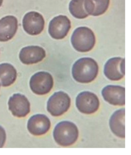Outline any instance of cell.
Segmentation results:
<instances>
[{"instance_id":"6da1fadb","label":"cell","mask_w":131,"mask_h":155,"mask_svg":"<svg viewBox=\"0 0 131 155\" xmlns=\"http://www.w3.org/2000/svg\"><path fill=\"white\" fill-rule=\"evenodd\" d=\"M99 70L96 61L90 57H84L79 59L73 64L72 75L78 82L88 84L96 78Z\"/></svg>"},{"instance_id":"7a4b0ae2","label":"cell","mask_w":131,"mask_h":155,"mask_svg":"<svg viewBox=\"0 0 131 155\" xmlns=\"http://www.w3.org/2000/svg\"><path fill=\"white\" fill-rule=\"evenodd\" d=\"M78 129L74 123L64 120L56 125L53 132V137L56 143L63 147L74 144L78 139Z\"/></svg>"},{"instance_id":"3957f363","label":"cell","mask_w":131,"mask_h":155,"mask_svg":"<svg viewBox=\"0 0 131 155\" xmlns=\"http://www.w3.org/2000/svg\"><path fill=\"white\" fill-rule=\"evenodd\" d=\"M72 45L76 51L80 52H87L91 51L96 44L94 33L90 28L80 27L76 28L72 35Z\"/></svg>"},{"instance_id":"277c9868","label":"cell","mask_w":131,"mask_h":155,"mask_svg":"<svg viewBox=\"0 0 131 155\" xmlns=\"http://www.w3.org/2000/svg\"><path fill=\"white\" fill-rule=\"evenodd\" d=\"M71 102V99L67 93L62 91L56 92L47 101V111L55 117L62 116L69 110Z\"/></svg>"},{"instance_id":"5b68a950","label":"cell","mask_w":131,"mask_h":155,"mask_svg":"<svg viewBox=\"0 0 131 155\" xmlns=\"http://www.w3.org/2000/svg\"><path fill=\"white\" fill-rule=\"evenodd\" d=\"M54 86V79L51 74L47 72L40 71L31 77L30 87L33 92L42 95L50 92Z\"/></svg>"},{"instance_id":"8992f818","label":"cell","mask_w":131,"mask_h":155,"mask_svg":"<svg viewBox=\"0 0 131 155\" xmlns=\"http://www.w3.org/2000/svg\"><path fill=\"white\" fill-rule=\"evenodd\" d=\"M76 106L80 112L90 114L96 113L100 107V101L96 94L89 91L80 93L77 96Z\"/></svg>"},{"instance_id":"52a82bcc","label":"cell","mask_w":131,"mask_h":155,"mask_svg":"<svg viewBox=\"0 0 131 155\" xmlns=\"http://www.w3.org/2000/svg\"><path fill=\"white\" fill-rule=\"evenodd\" d=\"M71 27V21L65 15H59L50 21L49 33L52 38L62 39L67 35Z\"/></svg>"},{"instance_id":"ba28073f","label":"cell","mask_w":131,"mask_h":155,"mask_svg":"<svg viewBox=\"0 0 131 155\" xmlns=\"http://www.w3.org/2000/svg\"><path fill=\"white\" fill-rule=\"evenodd\" d=\"M22 24L24 31L27 34L36 35L41 34L44 30L45 21L41 14L32 11L24 16Z\"/></svg>"},{"instance_id":"9c48e42d","label":"cell","mask_w":131,"mask_h":155,"mask_svg":"<svg viewBox=\"0 0 131 155\" xmlns=\"http://www.w3.org/2000/svg\"><path fill=\"white\" fill-rule=\"evenodd\" d=\"M104 74L111 81L121 80L125 75V59L121 57H113L105 64Z\"/></svg>"},{"instance_id":"30bf717a","label":"cell","mask_w":131,"mask_h":155,"mask_svg":"<svg viewBox=\"0 0 131 155\" xmlns=\"http://www.w3.org/2000/svg\"><path fill=\"white\" fill-rule=\"evenodd\" d=\"M8 108L14 116L24 117L30 112V103L25 96L19 93L13 94L8 102Z\"/></svg>"},{"instance_id":"8fae6325","label":"cell","mask_w":131,"mask_h":155,"mask_svg":"<svg viewBox=\"0 0 131 155\" xmlns=\"http://www.w3.org/2000/svg\"><path fill=\"white\" fill-rule=\"evenodd\" d=\"M125 87L119 85H109L105 87L102 94L106 101L114 106H123L125 104Z\"/></svg>"},{"instance_id":"7c38bea8","label":"cell","mask_w":131,"mask_h":155,"mask_svg":"<svg viewBox=\"0 0 131 155\" xmlns=\"http://www.w3.org/2000/svg\"><path fill=\"white\" fill-rule=\"evenodd\" d=\"M51 127L50 119L45 115L37 114L29 119L27 123V129L30 133L35 136L46 134Z\"/></svg>"},{"instance_id":"4fadbf2b","label":"cell","mask_w":131,"mask_h":155,"mask_svg":"<svg viewBox=\"0 0 131 155\" xmlns=\"http://www.w3.org/2000/svg\"><path fill=\"white\" fill-rule=\"evenodd\" d=\"M46 57V52L42 47L30 46L24 47L20 51L19 58L24 64H37L41 61Z\"/></svg>"},{"instance_id":"5bb4252c","label":"cell","mask_w":131,"mask_h":155,"mask_svg":"<svg viewBox=\"0 0 131 155\" xmlns=\"http://www.w3.org/2000/svg\"><path fill=\"white\" fill-rule=\"evenodd\" d=\"M18 29V21L15 17L8 15L0 20V41L11 40Z\"/></svg>"},{"instance_id":"9a60e30c","label":"cell","mask_w":131,"mask_h":155,"mask_svg":"<svg viewBox=\"0 0 131 155\" xmlns=\"http://www.w3.org/2000/svg\"><path fill=\"white\" fill-rule=\"evenodd\" d=\"M109 125L112 133L117 137L125 138V109L116 110L111 116Z\"/></svg>"},{"instance_id":"2e32d148","label":"cell","mask_w":131,"mask_h":155,"mask_svg":"<svg viewBox=\"0 0 131 155\" xmlns=\"http://www.w3.org/2000/svg\"><path fill=\"white\" fill-rule=\"evenodd\" d=\"M16 70L12 64L4 63L0 64V84L3 87H8L17 78Z\"/></svg>"},{"instance_id":"e0dca14e","label":"cell","mask_w":131,"mask_h":155,"mask_svg":"<svg viewBox=\"0 0 131 155\" xmlns=\"http://www.w3.org/2000/svg\"><path fill=\"white\" fill-rule=\"evenodd\" d=\"M110 0H86V8L89 15L98 16L104 14L110 4Z\"/></svg>"},{"instance_id":"ac0fdd59","label":"cell","mask_w":131,"mask_h":155,"mask_svg":"<svg viewBox=\"0 0 131 155\" xmlns=\"http://www.w3.org/2000/svg\"><path fill=\"white\" fill-rule=\"evenodd\" d=\"M69 10L72 15L78 19H83L89 15L86 9V0H72Z\"/></svg>"},{"instance_id":"d6986e66","label":"cell","mask_w":131,"mask_h":155,"mask_svg":"<svg viewBox=\"0 0 131 155\" xmlns=\"http://www.w3.org/2000/svg\"><path fill=\"white\" fill-rule=\"evenodd\" d=\"M6 139V133L4 129L0 126V148L3 147Z\"/></svg>"},{"instance_id":"ffe728a7","label":"cell","mask_w":131,"mask_h":155,"mask_svg":"<svg viewBox=\"0 0 131 155\" xmlns=\"http://www.w3.org/2000/svg\"><path fill=\"white\" fill-rule=\"evenodd\" d=\"M3 0H0V7L2 5Z\"/></svg>"},{"instance_id":"44dd1931","label":"cell","mask_w":131,"mask_h":155,"mask_svg":"<svg viewBox=\"0 0 131 155\" xmlns=\"http://www.w3.org/2000/svg\"><path fill=\"white\" fill-rule=\"evenodd\" d=\"M0 85H1V84H0Z\"/></svg>"}]
</instances>
